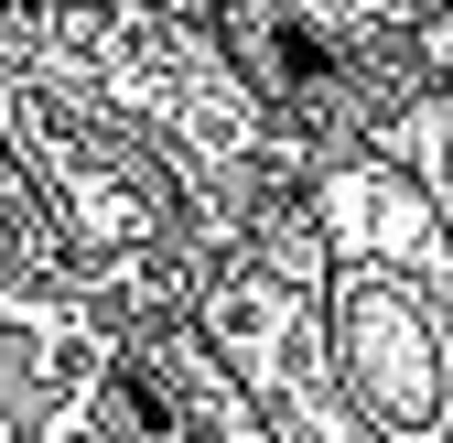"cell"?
<instances>
[{
    "label": "cell",
    "instance_id": "cell-1",
    "mask_svg": "<svg viewBox=\"0 0 453 443\" xmlns=\"http://www.w3.org/2000/svg\"><path fill=\"white\" fill-rule=\"evenodd\" d=\"M313 336L378 443H453V238L388 152L324 184Z\"/></svg>",
    "mask_w": 453,
    "mask_h": 443
},
{
    "label": "cell",
    "instance_id": "cell-2",
    "mask_svg": "<svg viewBox=\"0 0 453 443\" xmlns=\"http://www.w3.org/2000/svg\"><path fill=\"white\" fill-rule=\"evenodd\" d=\"M130 12H151V0H130ZM162 12H173V22H195V12H205V0H162Z\"/></svg>",
    "mask_w": 453,
    "mask_h": 443
}]
</instances>
